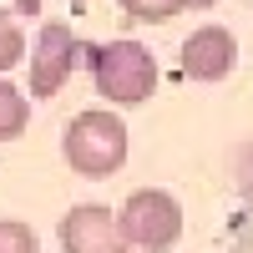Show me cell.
Masks as SVG:
<instances>
[{
    "mask_svg": "<svg viewBox=\"0 0 253 253\" xmlns=\"http://www.w3.org/2000/svg\"><path fill=\"white\" fill-rule=\"evenodd\" d=\"M61 152H66L71 172H81V177H112L126 162V122L117 112H107V107L76 112L66 122Z\"/></svg>",
    "mask_w": 253,
    "mask_h": 253,
    "instance_id": "obj_1",
    "label": "cell"
},
{
    "mask_svg": "<svg viewBox=\"0 0 253 253\" xmlns=\"http://www.w3.org/2000/svg\"><path fill=\"white\" fill-rule=\"evenodd\" d=\"M91 81L101 101L112 107H142L147 96L157 91V61L142 41H107V46H91Z\"/></svg>",
    "mask_w": 253,
    "mask_h": 253,
    "instance_id": "obj_2",
    "label": "cell"
},
{
    "mask_svg": "<svg viewBox=\"0 0 253 253\" xmlns=\"http://www.w3.org/2000/svg\"><path fill=\"white\" fill-rule=\"evenodd\" d=\"M117 228L126 248H142V253H167L177 238H182V203L162 187H142L122 203L117 213Z\"/></svg>",
    "mask_w": 253,
    "mask_h": 253,
    "instance_id": "obj_3",
    "label": "cell"
},
{
    "mask_svg": "<svg viewBox=\"0 0 253 253\" xmlns=\"http://www.w3.org/2000/svg\"><path fill=\"white\" fill-rule=\"evenodd\" d=\"M81 56H86V46L71 36V26H61V20L41 26L36 56H31V96H36V101H51V96L71 81V71H76Z\"/></svg>",
    "mask_w": 253,
    "mask_h": 253,
    "instance_id": "obj_4",
    "label": "cell"
},
{
    "mask_svg": "<svg viewBox=\"0 0 253 253\" xmlns=\"http://www.w3.org/2000/svg\"><path fill=\"white\" fill-rule=\"evenodd\" d=\"M56 238H61L66 253H132L126 238H122V228H117V213H112V208H101V203L71 208V213L61 218Z\"/></svg>",
    "mask_w": 253,
    "mask_h": 253,
    "instance_id": "obj_5",
    "label": "cell"
},
{
    "mask_svg": "<svg viewBox=\"0 0 253 253\" xmlns=\"http://www.w3.org/2000/svg\"><path fill=\"white\" fill-rule=\"evenodd\" d=\"M238 66V41L228 26H198L182 41V76L187 81H223Z\"/></svg>",
    "mask_w": 253,
    "mask_h": 253,
    "instance_id": "obj_6",
    "label": "cell"
},
{
    "mask_svg": "<svg viewBox=\"0 0 253 253\" xmlns=\"http://www.w3.org/2000/svg\"><path fill=\"white\" fill-rule=\"evenodd\" d=\"M26 122H31L26 96H20L10 81H0V142H15L20 132H26Z\"/></svg>",
    "mask_w": 253,
    "mask_h": 253,
    "instance_id": "obj_7",
    "label": "cell"
},
{
    "mask_svg": "<svg viewBox=\"0 0 253 253\" xmlns=\"http://www.w3.org/2000/svg\"><path fill=\"white\" fill-rule=\"evenodd\" d=\"M122 10L132 15V20L157 26V20H172L177 10H187V0H122Z\"/></svg>",
    "mask_w": 253,
    "mask_h": 253,
    "instance_id": "obj_8",
    "label": "cell"
},
{
    "mask_svg": "<svg viewBox=\"0 0 253 253\" xmlns=\"http://www.w3.org/2000/svg\"><path fill=\"white\" fill-rule=\"evenodd\" d=\"M0 253H41V238L31 233L26 223L5 218V223H0Z\"/></svg>",
    "mask_w": 253,
    "mask_h": 253,
    "instance_id": "obj_9",
    "label": "cell"
},
{
    "mask_svg": "<svg viewBox=\"0 0 253 253\" xmlns=\"http://www.w3.org/2000/svg\"><path fill=\"white\" fill-rule=\"evenodd\" d=\"M20 56H26V31H20V26H10V20L0 15V71L20 66Z\"/></svg>",
    "mask_w": 253,
    "mask_h": 253,
    "instance_id": "obj_10",
    "label": "cell"
},
{
    "mask_svg": "<svg viewBox=\"0 0 253 253\" xmlns=\"http://www.w3.org/2000/svg\"><path fill=\"white\" fill-rule=\"evenodd\" d=\"M208 5H218V0H187V10H208Z\"/></svg>",
    "mask_w": 253,
    "mask_h": 253,
    "instance_id": "obj_11",
    "label": "cell"
}]
</instances>
